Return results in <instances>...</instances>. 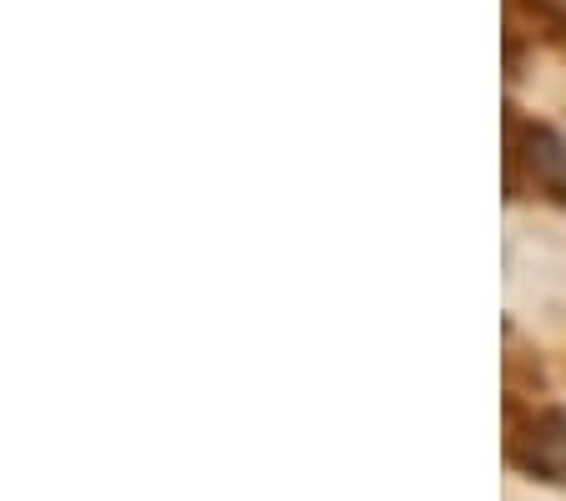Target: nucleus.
<instances>
[{
  "label": "nucleus",
  "instance_id": "obj_1",
  "mask_svg": "<svg viewBox=\"0 0 566 501\" xmlns=\"http://www.w3.org/2000/svg\"><path fill=\"white\" fill-rule=\"evenodd\" d=\"M521 178L531 188L566 208V137L546 122H526L516 107H506V192L521 198Z\"/></svg>",
  "mask_w": 566,
  "mask_h": 501
},
{
  "label": "nucleus",
  "instance_id": "obj_2",
  "mask_svg": "<svg viewBox=\"0 0 566 501\" xmlns=\"http://www.w3.org/2000/svg\"><path fill=\"white\" fill-rule=\"evenodd\" d=\"M511 466H521L536 481H556L566 487V406H542L526 420L511 406V436H506Z\"/></svg>",
  "mask_w": 566,
  "mask_h": 501
},
{
  "label": "nucleus",
  "instance_id": "obj_3",
  "mask_svg": "<svg viewBox=\"0 0 566 501\" xmlns=\"http://www.w3.org/2000/svg\"><path fill=\"white\" fill-rule=\"evenodd\" d=\"M511 31H526L531 41H566V6L562 0H506Z\"/></svg>",
  "mask_w": 566,
  "mask_h": 501
}]
</instances>
